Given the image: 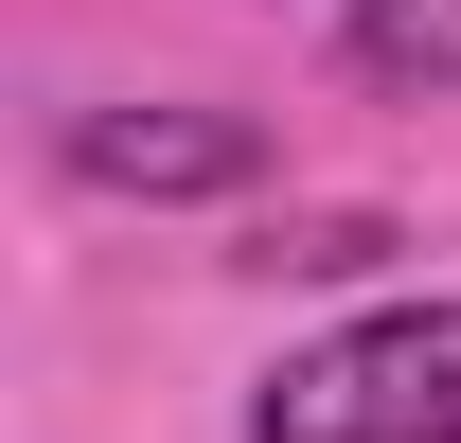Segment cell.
Here are the masks:
<instances>
[{
  "instance_id": "obj_1",
  "label": "cell",
  "mask_w": 461,
  "mask_h": 443,
  "mask_svg": "<svg viewBox=\"0 0 461 443\" xmlns=\"http://www.w3.org/2000/svg\"><path fill=\"white\" fill-rule=\"evenodd\" d=\"M249 443H461V302H391V320L285 355L249 390Z\"/></svg>"
},
{
  "instance_id": "obj_2",
  "label": "cell",
  "mask_w": 461,
  "mask_h": 443,
  "mask_svg": "<svg viewBox=\"0 0 461 443\" xmlns=\"http://www.w3.org/2000/svg\"><path fill=\"white\" fill-rule=\"evenodd\" d=\"M71 177L89 195H249L267 177V124L249 107H89L71 124Z\"/></svg>"
},
{
  "instance_id": "obj_3",
  "label": "cell",
  "mask_w": 461,
  "mask_h": 443,
  "mask_svg": "<svg viewBox=\"0 0 461 443\" xmlns=\"http://www.w3.org/2000/svg\"><path fill=\"white\" fill-rule=\"evenodd\" d=\"M355 89H408V107H444L461 89V0H355Z\"/></svg>"
},
{
  "instance_id": "obj_4",
  "label": "cell",
  "mask_w": 461,
  "mask_h": 443,
  "mask_svg": "<svg viewBox=\"0 0 461 443\" xmlns=\"http://www.w3.org/2000/svg\"><path fill=\"white\" fill-rule=\"evenodd\" d=\"M391 249H408L391 213H267L249 267H267V284H355V267H391Z\"/></svg>"
}]
</instances>
